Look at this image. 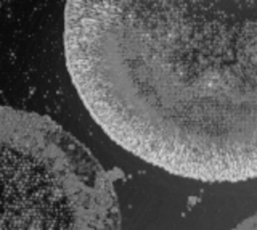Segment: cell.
Wrapping results in <instances>:
<instances>
[{
    "instance_id": "cell-1",
    "label": "cell",
    "mask_w": 257,
    "mask_h": 230,
    "mask_svg": "<svg viewBox=\"0 0 257 230\" xmlns=\"http://www.w3.org/2000/svg\"><path fill=\"white\" fill-rule=\"evenodd\" d=\"M64 52L128 153L187 179H257V0H68Z\"/></svg>"
},
{
    "instance_id": "cell-2",
    "label": "cell",
    "mask_w": 257,
    "mask_h": 230,
    "mask_svg": "<svg viewBox=\"0 0 257 230\" xmlns=\"http://www.w3.org/2000/svg\"><path fill=\"white\" fill-rule=\"evenodd\" d=\"M0 230H120L106 171L53 120L0 106Z\"/></svg>"
},
{
    "instance_id": "cell-3",
    "label": "cell",
    "mask_w": 257,
    "mask_h": 230,
    "mask_svg": "<svg viewBox=\"0 0 257 230\" xmlns=\"http://www.w3.org/2000/svg\"><path fill=\"white\" fill-rule=\"evenodd\" d=\"M233 230H257V214H254V216H251L249 219L243 220Z\"/></svg>"
}]
</instances>
